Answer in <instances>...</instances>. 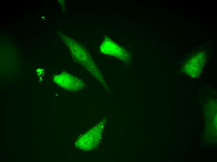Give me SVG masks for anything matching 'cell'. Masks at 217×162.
Wrapping results in <instances>:
<instances>
[{
  "label": "cell",
  "mask_w": 217,
  "mask_h": 162,
  "mask_svg": "<svg viewBox=\"0 0 217 162\" xmlns=\"http://www.w3.org/2000/svg\"><path fill=\"white\" fill-rule=\"evenodd\" d=\"M73 42L70 48L74 59L99 81L104 84L103 76L89 53L77 42Z\"/></svg>",
  "instance_id": "1"
},
{
  "label": "cell",
  "mask_w": 217,
  "mask_h": 162,
  "mask_svg": "<svg viewBox=\"0 0 217 162\" xmlns=\"http://www.w3.org/2000/svg\"><path fill=\"white\" fill-rule=\"evenodd\" d=\"M100 131L98 126L94 127L78 140L76 143L77 146L84 150L92 149L99 141Z\"/></svg>",
  "instance_id": "3"
},
{
  "label": "cell",
  "mask_w": 217,
  "mask_h": 162,
  "mask_svg": "<svg viewBox=\"0 0 217 162\" xmlns=\"http://www.w3.org/2000/svg\"><path fill=\"white\" fill-rule=\"evenodd\" d=\"M54 81L65 89L72 91L80 90L85 86L81 79L67 73H63L55 76Z\"/></svg>",
  "instance_id": "2"
},
{
  "label": "cell",
  "mask_w": 217,
  "mask_h": 162,
  "mask_svg": "<svg viewBox=\"0 0 217 162\" xmlns=\"http://www.w3.org/2000/svg\"><path fill=\"white\" fill-rule=\"evenodd\" d=\"M205 61L203 53H200L192 58L185 65L186 74L192 77H198L200 74Z\"/></svg>",
  "instance_id": "4"
}]
</instances>
